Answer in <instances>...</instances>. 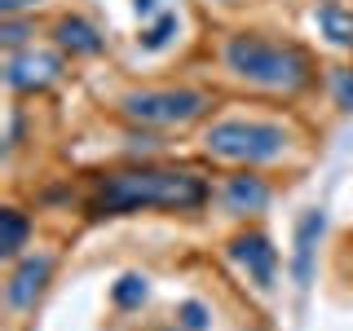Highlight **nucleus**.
<instances>
[{"label":"nucleus","instance_id":"obj_17","mask_svg":"<svg viewBox=\"0 0 353 331\" xmlns=\"http://www.w3.org/2000/svg\"><path fill=\"white\" fill-rule=\"evenodd\" d=\"M27 36H31V31H27V22H14V18H9L5 27H0V40H5V49H18V44L27 40Z\"/></svg>","mask_w":353,"mask_h":331},{"label":"nucleus","instance_id":"obj_13","mask_svg":"<svg viewBox=\"0 0 353 331\" xmlns=\"http://www.w3.org/2000/svg\"><path fill=\"white\" fill-rule=\"evenodd\" d=\"M146 296H150V283H146V274H137V270L119 274L115 287H110V301H115L119 309H137V305H146Z\"/></svg>","mask_w":353,"mask_h":331},{"label":"nucleus","instance_id":"obj_7","mask_svg":"<svg viewBox=\"0 0 353 331\" xmlns=\"http://www.w3.org/2000/svg\"><path fill=\"white\" fill-rule=\"evenodd\" d=\"M327 230V212L323 208H309V212L296 221V252H292V279L296 292H309L314 287V261H318V239Z\"/></svg>","mask_w":353,"mask_h":331},{"label":"nucleus","instance_id":"obj_14","mask_svg":"<svg viewBox=\"0 0 353 331\" xmlns=\"http://www.w3.org/2000/svg\"><path fill=\"white\" fill-rule=\"evenodd\" d=\"M176 36V14H159L150 22V27H141V36H137V44L146 53H159V49H168V40Z\"/></svg>","mask_w":353,"mask_h":331},{"label":"nucleus","instance_id":"obj_12","mask_svg":"<svg viewBox=\"0 0 353 331\" xmlns=\"http://www.w3.org/2000/svg\"><path fill=\"white\" fill-rule=\"evenodd\" d=\"M318 27H323V36L331 44H340V49H349L353 44V14L349 9H340V5H318Z\"/></svg>","mask_w":353,"mask_h":331},{"label":"nucleus","instance_id":"obj_11","mask_svg":"<svg viewBox=\"0 0 353 331\" xmlns=\"http://www.w3.org/2000/svg\"><path fill=\"white\" fill-rule=\"evenodd\" d=\"M27 234H31V221L18 208H0V257L18 261L22 248H27Z\"/></svg>","mask_w":353,"mask_h":331},{"label":"nucleus","instance_id":"obj_3","mask_svg":"<svg viewBox=\"0 0 353 331\" xmlns=\"http://www.w3.org/2000/svg\"><path fill=\"white\" fill-rule=\"evenodd\" d=\"M287 146H292L287 128L265 124V119H216L203 132V150L225 163H270L283 159Z\"/></svg>","mask_w":353,"mask_h":331},{"label":"nucleus","instance_id":"obj_19","mask_svg":"<svg viewBox=\"0 0 353 331\" xmlns=\"http://www.w3.org/2000/svg\"><path fill=\"white\" fill-rule=\"evenodd\" d=\"M132 5H137V14H141V18H150V14H159L163 0H132Z\"/></svg>","mask_w":353,"mask_h":331},{"label":"nucleus","instance_id":"obj_9","mask_svg":"<svg viewBox=\"0 0 353 331\" xmlns=\"http://www.w3.org/2000/svg\"><path fill=\"white\" fill-rule=\"evenodd\" d=\"M265 203H270V185H265L261 177H252V172L225 177V185H221V208H225V212H234V217L261 212Z\"/></svg>","mask_w":353,"mask_h":331},{"label":"nucleus","instance_id":"obj_16","mask_svg":"<svg viewBox=\"0 0 353 331\" xmlns=\"http://www.w3.org/2000/svg\"><path fill=\"white\" fill-rule=\"evenodd\" d=\"M331 88H336V102L345 110H353V71H336L331 75Z\"/></svg>","mask_w":353,"mask_h":331},{"label":"nucleus","instance_id":"obj_1","mask_svg":"<svg viewBox=\"0 0 353 331\" xmlns=\"http://www.w3.org/2000/svg\"><path fill=\"white\" fill-rule=\"evenodd\" d=\"M208 203V181L185 168H119L97 181L93 217H124L146 208L168 212H194Z\"/></svg>","mask_w":353,"mask_h":331},{"label":"nucleus","instance_id":"obj_15","mask_svg":"<svg viewBox=\"0 0 353 331\" xmlns=\"http://www.w3.org/2000/svg\"><path fill=\"white\" fill-rule=\"evenodd\" d=\"M176 318H181L185 331H203L208 327V309L199 301H181V305H176Z\"/></svg>","mask_w":353,"mask_h":331},{"label":"nucleus","instance_id":"obj_18","mask_svg":"<svg viewBox=\"0 0 353 331\" xmlns=\"http://www.w3.org/2000/svg\"><path fill=\"white\" fill-rule=\"evenodd\" d=\"M31 5H40V0H0V14H18V9H31Z\"/></svg>","mask_w":353,"mask_h":331},{"label":"nucleus","instance_id":"obj_6","mask_svg":"<svg viewBox=\"0 0 353 331\" xmlns=\"http://www.w3.org/2000/svg\"><path fill=\"white\" fill-rule=\"evenodd\" d=\"M58 75H62V58H58V53L27 49V53H9V62H5V84L14 88V93H36V88H49Z\"/></svg>","mask_w":353,"mask_h":331},{"label":"nucleus","instance_id":"obj_5","mask_svg":"<svg viewBox=\"0 0 353 331\" xmlns=\"http://www.w3.org/2000/svg\"><path fill=\"white\" fill-rule=\"evenodd\" d=\"M230 261H234L261 292H270L274 279H279V252H274V243L265 239L261 230H243V234L230 239Z\"/></svg>","mask_w":353,"mask_h":331},{"label":"nucleus","instance_id":"obj_8","mask_svg":"<svg viewBox=\"0 0 353 331\" xmlns=\"http://www.w3.org/2000/svg\"><path fill=\"white\" fill-rule=\"evenodd\" d=\"M49 274H53V257H44V252H36V257H22L14 265V274H9V283H5L9 309L36 305V296L44 292V283H49Z\"/></svg>","mask_w":353,"mask_h":331},{"label":"nucleus","instance_id":"obj_10","mask_svg":"<svg viewBox=\"0 0 353 331\" xmlns=\"http://www.w3.org/2000/svg\"><path fill=\"white\" fill-rule=\"evenodd\" d=\"M53 40H58V49H62V53H71V58H93V53H102V49H106L102 31H97L93 22L75 18V14L58 18V27H53Z\"/></svg>","mask_w":353,"mask_h":331},{"label":"nucleus","instance_id":"obj_2","mask_svg":"<svg viewBox=\"0 0 353 331\" xmlns=\"http://www.w3.org/2000/svg\"><path fill=\"white\" fill-rule=\"evenodd\" d=\"M225 66L248 84L274 88V93H301L314 80V62L301 44H283V40H265L256 31H239L225 40L221 49Z\"/></svg>","mask_w":353,"mask_h":331},{"label":"nucleus","instance_id":"obj_4","mask_svg":"<svg viewBox=\"0 0 353 331\" xmlns=\"http://www.w3.org/2000/svg\"><path fill=\"white\" fill-rule=\"evenodd\" d=\"M208 110L203 88H137V93L119 97V115L141 128H172L190 124Z\"/></svg>","mask_w":353,"mask_h":331}]
</instances>
